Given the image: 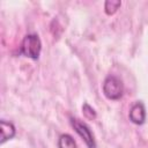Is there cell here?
<instances>
[{
	"instance_id": "6",
	"label": "cell",
	"mask_w": 148,
	"mask_h": 148,
	"mask_svg": "<svg viewBox=\"0 0 148 148\" xmlns=\"http://www.w3.org/2000/svg\"><path fill=\"white\" fill-rule=\"evenodd\" d=\"M58 148H76V142L71 134L64 133L58 139Z\"/></svg>"
},
{
	"instance_id": "8",
	"label": "cell",
	"mask_w": 148,
	"mask_h": 148,
	"mask_svg": "<svg viewBox=\"0 0 148 148\" xmlns=\"http://www.w3.org/2000/svg\"><path fill=\"white\" fill-rule=\"evenodd\" d=\"M82 113H83L84 118L88 119V120H95L96 117H97V113H96V111L94 110V108L90 106L87 102L83 103V105H82Z\"/></svg>"
},
{
	"instance_id": "5",
	"label": "cell",
	"mask_w": 148,
	"mask_h": 148,
	"mask_svg": "<svg viewBox=\"0 0 148 148\" xmlns=\"http://www.w3.org/2000/svg\"><path fill=\"white\" fill-rule=\"evenodd\" d=\"M0 130H1V138H0L1 143H5L7 140L13 139L16 134V128H15L14 124L10 121H7L5 119L0 120Z\"/></svg>"
},
{
	"instance_id": "3",
	"label": "cell",
	"mask_w": 148,
	"mask_h": 148,
	"mask_svg": "<svg viewBox=\"0 0 148 148\" xmlns=\"http://www.w3.org/2000/svg\"><path fill=\"white\" fill-rule=\"evenodd\" d=\"M71 125L74 128V131L79 134V136L84 141L88 148H96V141H95L94 134L87 124H84L77 118L71 117Z\"/></svg>"
},
{
	"instance_id": "2",
	"label": "cell",
	"mask_w": 148,
	"mask_h": 148,
	"mask_svg": "<svg viewBox=\"0 0 148 148\" xmlns=\"http://www.w3.org/2000/svg\"><path fill=\"white\" fill-rule=\"evenodd\" d=\"M103 94L106 98L118 101L124 94V83L116 75H108L103 82Z\"/></svg>"
},
{
	"instance_id": "7",
	"label": "cell",
	"mask_w": 148,
	"mask_h": 148,
	"mask_svg": "<svg viewBox=\"0 0 148 148\" xmlns=\"http://www.w3.org/2000/svg\"><path fill=\"white\" fill-rule=\"evenodd\" d=\"M121 6V1L119 0H108L104 3V12L106 15H113L119 7Z\"/></svg>"
},
{
	"instance_id": "4",
	"label": "cell",
	"mask_w": 148,
	"mask_h": 148,
	"mask_svg": "<svg viewBox=\"0 0 148 148\" xmlns=\"http://www.w3.org/2000/svg\"><path fill=\"white\" fill-rule=\"evenodd\" d=\"M130 120L135 125H142L146 120V108L141 101L135 102L128 113Z\"/></svg>"
},
{
	"instance_id": "1",
	"label": "cell",
	"mask_w": 148,
	"mask_h": 148,
	"mask_svg": "<svg viewBox=\"0 0 148 148\" xmlns=\"http://www.w3.org/2000/svg\"><path fill=\"white\" fill-rule=\"evenodd\" d=\"M40 51H42V42L37 35L28 34L23 37L20 46V54L37 60L39 58Z\"/></svg>"
}]
</instances>
